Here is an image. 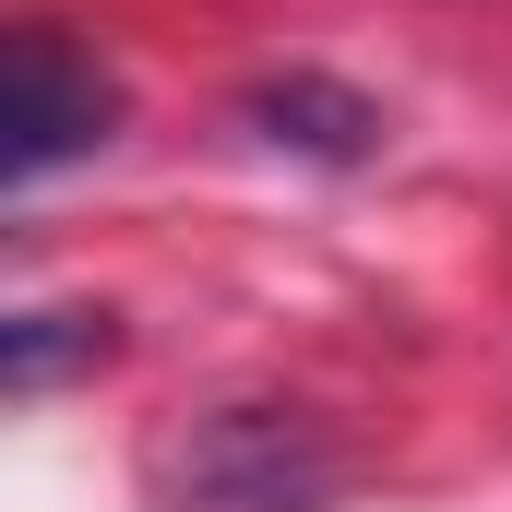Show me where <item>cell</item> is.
Wrapping results in <instances>:
<instances>
[{
	"label": "cell",
	"instance_id": "1",
	"mask_svg": "<svg viewBox=\"0 0 512 512\" xmlns=\"http://www.w3.org/2000/svg\"><path fill=\"white\" fill-rule=\"evenodd\" d=\"M108 131H120V84H108L60 24H12V48H0V167H12V191L60 179V167L96 155Z\"/></svg>",
	"mask_w": 512,
	"mask_h": 512
},
{
	"label": "cell",
	"instance_id": "2",
	"mask_svg": "<svg viewBox=\"0 0 512 512\" xmlns=\"http://www.w3.org/2000/svg\"><path fill=\"white\" fill-rule=\"evenodd\" d=\"M251 131H262V143H286V155L358 167V155L382 143V108L346 96V84H322V72H286V84H251Z\"/></svg>",
	"mask_w": 512,
	"mask_h": 512
},
{
	"label": "cell",
	"instance_id": "3",
	"mask_svg": "<svg viewBox=\"0 0 512 512\" xmlns=\"http://www.w3.org/2000/svg\"><path fill=\"white\" fill-rule=\"evenodd\" d=\"M108 358V310H12L0 322V393L36 405L60 370H96Z\"/></svg>",
	"mask_w": 512,
	"mask_h": 512
}]
</instances>
